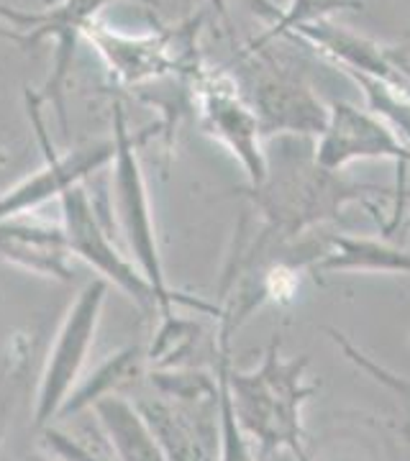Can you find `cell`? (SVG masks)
<instances>
[{
  "instance_id": "obj_10",
  "label": "cell",
  "mask_w": 410,
  "mask_h": 461,
  "mask_svg": "<svg viewBox=\"0 0 410 461\" xmlns=\"http://www.w3.org/2000/svg\"><path fill=\"white\" fill-rule=\"evenodd\" d=\"M39 100H29V108H32V121L36 136L41 139V151H44V167L32 172L29 177H23L16 182L11 190H5L0 195V221L5 218H14V215L26 213L33 211L44 203H50L51 198H59L62 190H67L69 185L85 180L87 175H93L98 167L108 165L111 157H114V141H98V144H90V147L77 149L72 154H57L54 147L47 139V131L41 126V118H39Z\"/></svg>"
},
{
  "instance_id": "obj_12",
  "label": "cell",
  "mask_w": 410,
  "mask_h": 461,
  "mask_svg": "<svg viewBox=\"0 0 410 461\" xmlns=\"http://www.w3.org/2000/svg\"><path fill=\"white\" fill-rule=\"evenodd\" d=\"M285 36L296 41H308L342 69H357V72H367L378 77L410 103V57L405 51L385 47L360 33L346 32L342 26L331 23L328 18L300 23Z\"/></svg>"
},
{
  "instance_id": "obj_1",
  "label": "cell",
  "mask_w": 410,
  "mask_h": 461,
  "mask_svg": "<svg viewBox=\"0 0 410 461\" xmlns=\"http://www.w3.org/2000/svg\"><path fill=\"white\" fill-rule=\"evenodd\" d=\"M282 333L275 330L264 351L262 364L251 372H236L229 366V339L221 344V379L218 397L229 402L241 433L254 436L260 459L275 456L279 448L296 459H308L303 446V402L315 393L303 384L308 357L282 359Z\"/></svg>"
},
{
  "instance_id": "obj_9",
  "label": "cell",
  "mask_w": 410,
  "mask_h": 461,
  "mask_svg": "<svg viewBox=\"0 0 410 461\" xmlns=\"http://www.w3.org/2000/svg\"><path fill=\"white\" fill-rule=\"evenodd\" d=\"M108 3L114 0H57L51 3L47 11L29 14V11H18L5 3H0V18L14 23L16 32H5L0 29V36H11L16 41H54V69L47 87H44V98H51L57 113L65 118V105H62V85H65L67 69L72 65V54L80 41L82 29L98 16Z\"/></svg>"
},
{
  "instance_id": "obj_18",
  "label": "cell",
  "mask_w": 410,
  "mask_h": 461,
  "mask_svg": "<svg viewBox=\"0 0 410 461\" xmlns=\"http://www.w3.org/2000/svg\"><path fill=\"white\" fill-rule=\"evenodd\" d=\"M47 438H50L54 448H62V446H67L65 436H57V433H47ZM72 448H77V451H75V459H87V456H90L87 451H82L80 446H72Z\"/></svg>"
},
{
  "instance_id": "obj_7",
  "label": "cell",
  "mask_w": 410,
  "mask_h": 461,
  "mask_svg": "<svg viewBox=\"0 0 410 461\" xmlns=\"http://www.w3.org/2000/svg\"><path fill=\"white\" fill-rule=\"evenodd\" d=\"M357 159L397 162V187H405V175L410 169L408 144L397 139L390 123H385L378 113L361 111L344 100H333L328 105L326 129L318 136L313 162L328 172H339Z\"/></svg>"
},
{
  "instance_id": "obj_19",
  "label": "cell",
  "mask_w": 410,
  "mask_h": 461,
  "mask_svg": "<svg viewBox=\"0 0 410 461\" xmlns=\"http://www.w3.org/2000/svg\"><path fill=\"white\" fill-rule=\"evenodd\" d=\"M403 395H405V400H408V402H410V384H408V387H405V393H403Z\"/></svg>"
},
{
  "instance_id": "obj_5",
  "label": "cell",
  "mask_w": 410,
  "mask_h": 461,
  "mask_svg": "<svg viewBox=\"0 0 410 461\" xmlns=\"http://www.w3.org/2000/svg\"><path fill=\"white\" fill-rule=\"evenodd\" d=\"M105 295H108V282L93 280L75 297V303L67 311L65 323L51 344L39 384V400L33 411V426L39 430L47 429L51 420H57L65 400L80 379L82 366L98 330Z\"/></svg>"
},
{
  "instance_id": "obj_6",
  "label": "cell",
  "mask_w": 410,
  "mask_h": 461,
  "mask_svg": "<svg viewBox=\"0 0 410 461\" xmlns=\"http://www.w3.org/2000/svg\"><path fill=\"white\" fill-rule=\"evenodd\" d=\"M59 200H62L59 203L62 205V230H65L72 257H77L87 267L100 272L103 280L108 285H115L121 293H126L144 313L159 311L157 293L151 290V285L139 272L133 259H126L118 244H114V239L108 236V230L103 229L98 213L87 198V193L80 187V182L62 190Z\"/></svg>"
},
{
  "instance_id": "obj_14",
  "label": "cell",
  "mask_w": 410,
  "mask_h": 461,
  "mask_svg": "<svg viewBox=\"0 0 410 461\" xmlns=\"http://www.w3.org/2000/svg\"><path fill=\"white\" fill-rule=\"evenodd\" d=\"M318 241L326 251L318 254L313 262L315 275H331V272H403L410 275V251L375 241V239H357V236H342L321 230Z\"/></svg>"
},
{
  "instance_id": "obj_16",
  "label": "cell",
  "mask_w": 410,
  "mask_h": 461,
  "mask_svg": "<svg viewBox=\"0 0 410 461\" xmlns=\"http://www.w3.org/2000/svg\"><path fill=\"white\" fill-rule=\"evenodd\" d=\"M360 0H290L287 11H278L272 14V29L264 33L262 39L251 41L246 50H260L269 39L285 36L293 32L300 23H313V21H323V18L333 16L336 11H349V8H360Z\"/></svg>"
},
{
  "instance_id": "obj_15",
  "label": "cell",
  "mask_w": 410,
  "mask_h": 461,
  "mask_svg": "<svg viewBox=\"0 0 410 461\" xmlns=\"http://www.w3.org/2000/svg\"><path fill=\"white\" fill-rule=\"evenodd\" d=\"M96 415L105 430L115 459L126 461H162L164 451L157 436L149 429L144 412L123 397L111 393L93 400Z\"/></svg>"
},
{
  "instance_id": "obj_17",
  "label": "cell",
  "mask_w": 410,
  "mask_h": 461,
  "mask_svg": "<svg viewBox=\"0 0 410 461\" xmlns=\"http://www.w3.org/2000/svg\"><path fill=\"white\" fill-rule=\"evenodd\" d=\"M136 357H139V348H126V351H121L118 357H114L105 366H100L98 375L90 379L87 384H82L80 390H72V393H69V397L65 400V405H62V411H59L57 418H67V415H72V412L82 411V408L90 405L93 400H98L100 395L111 393L118 382L132 377L133 369H136Z\"/></svg>"
},
{
  "instance_id": "obj_2",
  "label": "cell",
  "mask_w": 410,
  "mask_h": 461,
  "mask_svg": "<svg viewBox=\"0 0 410 461\" xmlns=\"http://www.w3.org/2000/svg\"><path fill=\"white\" fill-rule=\"evenodd\" d=\"M249 198L262 208L267 221V236H278L279 241L297 239L305 230L321 229L339 218V211L349 203H367L375 215L378 198L395 195V190H385L378 185L346 182L339 172H328L323 167L293 165L275 172L267 167V175L260 187L246 190Z\"/></svg>"
},
{
  "instance_id": "obj_4",
  "label": "cell",
  "mask_w": 410,
  "mask_h": 461,
  "mask_svg": "<svg viewBox=\"0 0 410 461\" xmlns=\"http://www.w3.org/2000/svg\"><path fill=\"white\" fill-rule=\"evenodd\" d=\"M190 100L200 113L203 131L214 136L244 167L249 187H260L267 175L260 123L246 103L241 85L223 69L196 67L190 75Z\"/></svg>"
},
{
  "instance_id": "obj_13",
  "label": "cell",
  "mask_w": 410,
  "mask_h": 461,
  "mask_svg": "<svg viewBox=\"0 0 410 461\" xmlns=\"http://www.w3.org/2000/svg\"><path fill=\"white\" fill-rule=\"evenodd\" d=\"M0 259L51 280H72V251L62 226H33L14 218L0 221Z\"/></svg>"
},
{
  "instance_id": "obj_8",
  "label": "cell",
  "mask_w": 410,
  "mask_h": 461,
  "mask_svg": "<svg viewBox=\"0 0 410 461\" xmlns=\"http://www.w3.org/2000/svg\"><path fill=\"white\" fill-rule=\"evenodd\" d=\"M262 65L251 69V85L244 93L246 103L257 115L262 141L278 133H300V136H321L326 129L328 105L311 93L296 75L278 65Z\"/></svg>"
},
{
  "instance_id": "obj_3",
  "label": "cell",
  "mask_w": 410,
  "mask_h": 461,
  "mask_svg": "<svg viewBox=\"0 0 410 461\" xmlns=\"http://www.w3.org/2000/svg\"><path fill=\"white\" fill-rule=\"evenodd\" d=\"M114 208L118 226L126 236V244L132 249L133 264L151 285L159 300V313L164 321L175 318L172 305H190L203 313L221 315V308L208 305L193 295L178 293L167 285L164 277V264L159 257V244H157V230L151 221V208H149L147 180L144 169L139 162V136H132L126 126V113L121 103H114Z\"/></svg>"
},
{
  "instance_id": "obj_11",
  "label": "cell",
  "mask_w": 410,
  "mask_h": 461,
  "mask_svg": "<svg viewBox=\"0 0 410 461\" xmlns=\"http://www.w3.org/2000/svg\"><path fill=\"white\" fill-rule=\"evenodd\" d=\"M82 36L98 50V54L108 62V67L118 75V80L126 85L154 83L172 72L190 75L197 65L187 67V51H178L175 33H157V36H139V33H121L93 18Z\"/></svg>"
}]
</instances>
